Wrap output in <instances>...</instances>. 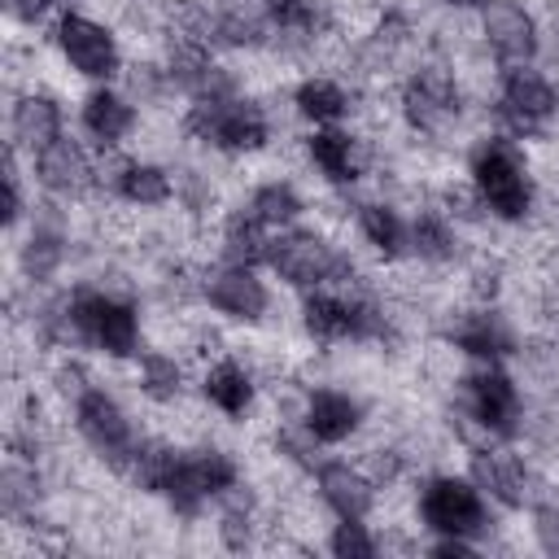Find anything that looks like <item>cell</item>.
Here are the masks:
<instances>
[{"label":"cell","instance_id":"obj_1","mask_svg":"<svg viewBox=\"0 0 559 559\" xmlns=\"http://www.w3.org/2000/svg\"><path fill=\"white\" fill-rule=\"evenodd\" d=\"M463 179L472 183L476 201L485 205L489 223L498 227H524L537 214V175L528 162L524 140L507 131H485L463 153Z\"/></svg>","mask_w":559,"mask_h":559},{"label":"cell","instance_id":"obj_2","mask_svg":"<svg viewBox=\"0 0 559 559\" xmlns=\"http://www.w3.org/2000/svg\"><path fill=\"white\" fill-rule=\"evenodd\" d=\"M450 428L467 450L489 441H515L524 432V393L507 362H463L454 376Z\"/></svg>","mask_w":559,"mask_h":559},{"label":"cell","instance_id":"obj_3","mask_svg":"<svg viewBox=\"0 0 559 559\" xmlns=\"http://www.w3.org/2000/svg\"><path fill=\"white\" fill-rule=\"evenodd\" d=\"M179 131L201 144L205 153H218L227 162H249L271 153L275 144V114L258 96H201L188 100L179 114Z\"/></svg>","mask_w":559,"mask_h":559},{"label":"cell","instance_id":"obj_4","mask_svg":"<svg viewBox=\"0 0 559 559\" xmlns=\"http://www.w3.org/2000/svg\"><path fill=\"white\" fill-rule=\"evenodd\" d=\"M66 319L74 349H87L105 362H131L144 349V314L135 297L105 284H74L66 293Z\"/></svg>","mask_w":559,"mask_h":559},{"label":"cell","instance_id":"obj_5","mask_svg":"<svg viewBox=\"0 0 559 559\" xmlns=\"http://www.w3.org/2000/svg\"><path fill=\"white\" fill-rule=\"evenodd\" d=\"M393 109H397V122L411 135H419V140L450 135L463 122V114H467V92H463L459 66L454 61H441V57H419L397 79Z\"/></svg>","mask_w":559,"mask_h":559},{"label":"cell","instance_id":"obj_6","mask_svg":"<svg viewBox=\"0 0 559 559\" xmlns=\"http://www.w3.org/2000/svg\"><path fill=\"white\" fill-rule=\"evenodd\" d=\"M493 511L498 507L480 493V485L467 472L437 467V472L419 476V485H415V520H419L424 537H467V542L489 546V533L498 524Z\"/></svg>","mask_w":559,"mask_h":559},{"label":"cell","instance_id":"obj_7","mask_svg":"<svg viewBox=\"0 0 559 559\" xmlns=\"http://www.w3.org/2000/svg\"><path fill=\"white\" fill-rule=\"evenodd\" d=\"M266 275L293 293H310V288H328V284H354L362 271L349 258V249L336 245L328 231L297 223V227H284L271 236Z\"/></svg>","mask_w":559,"mask_h":559},{"label":"cell","instance_id":"obj_8","mask_svg":"<svg viewBox=\"0 0 559 559\" xmlns=\"http://www.w3.org/2000/svg\"><path fill=\"white\" fill-rule=\"evenodd\" d=\"M245 480L240 472V459L210 441V437H197V441H183L179 445V459H175V472L162 489V502L170 507V515L179 520H201L205 511H214L236 485Z\"/></svg>","mask_w":559,"mask_h":559},{"label":"cell","instance_id":"obj_9","mask_svg":"<svg viewBox=\"0 0 559 559\" xmlns=\"http://www.w3.org/2000/svg\"><path fill=\"white\" fill-rule=\"evenodd\" d=\"M48 44L57 48L61 66L83 83H118L127 70L118 31L87 9H61L48 22Z\"/></svg>","mask_w":559,"mask_h":559},{"label":"cell","instance_id":"obj_10","mask_svg":"<svg viewBox=\"0 0 559 559\" xmlns=\"http://www.w3.org/2000/svg\"><path fill=\"white\" fill-rule=\"evenodd\" d=\"M493 131L515 140H542L559 122V83L537 61L498 70L493 83Z\"/></svg>","mask_w":559,"mask_h":559},{"label":"cell","instance_id":"obj_11","mask_svg":"<svg viewBox=\"0 0 559 559\" xmlns=\"http://www.w3.org/2000/svg\"><path fill=\"white\" fill-rule=\"evenodd\" d=\"M70 428H74V437L118 476L122 467H127V459L135 454V445H140V437H144V428L131 419V411L122 406V397L109 389V384H100V380H92L70 406Z\"/></svg>","mask_w":559,"mask_h":559},{"label":"cell","instance_id":"obj_12","mask_svg":"<svg viewBox=\"0 0 559 559\" xmlns=\"http://www.w3.org/2000/svg\"><path fill=\"white\" fill-rule=\"evenodd\" d=\"M197 297L214 310V319L236 328H262L275 310V288L262 275V266H240L218 258L197 271Z\"/></svg>","mask_w":559,"mask_h":559},{"label":"cell","instance_id":"obj_13","mask_svg":"<svg viewBox=\"0 0 559 559\" xmlns=\"http://www.w3.org/2000/svg\"><path fill=\"white\" fill-rule=\"evenodd\" d=\"M441 345L454 349L463 362H507L524 354L520 328L507 319V310L493 301H467L441 319Z\"/></svg>","mask_w":559,"mask_h":559},{"label":"cell","instance_id":"obj_14","mask_svg":"<svg viewBox=\"0 0 559 559\" xmlns=\"http://www.w3.org/2000/svg\"><path fill=\"white\" fill-rule=\"evenodd\" d=\"M301 157L306 166L319 175V183H328L332 192H345L358 188L362 179H371L376 170V148L371 140L349 127V122H332V127H306L301 135Z\"/></svg>","mask_w":559,"mask_h":559},{"label":"cell","instance_id":"obj_15","mask_svg":"<svg viewBox=\"0 0 559 559\" xmlns=\"http://www.w3.org/2000/svg\"><path fill=\"white\" fill-rule=\"evenodd\" d=\"M472 17H476L480 48L493 57L498 70H507V66H528V61L542 57L546 26H542V17L533 13V4H524V0H485Z\"/></svg>","mask_w":559,"mask_h":559},{"label":"cell","instance_id":"obj_16","mask_svg":"<svg viewBox=\"0 0 559 559\" xmlns=\"http://www.w3.org/2000/svg\"><path fill=\"white\" fill-rule=\"evenodd\" d=\"M467 476L507 515H524L537 498V476L528 459L515 450V441H489L480 450H467Z\"/></svg>","mask_w":559,"mask_h":559},{"label":"cell","instance_id":"obj_17","mask_svg":"<svg viewBox=\"0 0 559 559\" xmlns=\"http://www.w3.org/2000/svg\"><path fill=\"white\" fill-rule=\"evenodd\" d=\"M197 402L227 424H245L262 402V376H258L253 358L223 349L210 362H201L197 367Z\"/></svg>","mask_w":559,"mask_h":559},{"label":"cell","instance_id":"obj_18","mask_svg":"<svg viewBox=\"0 0 559 559\" xmlns=\"http://www.w3.org/2000/svg\"><path fill=\"white\" fill-rule=\"evenodd\" d=\"M31 162V188H39V197L48 201H83L96 192V148L83 135H61L48 148H39Z\"/></svg>","mask_w":559,"mask_h":559},{"label":"cell","instance_id":"obj_19","mask_svg":"<svg viewBox=\"0 0 559 559\" xmlns=\"http://www.w3.org/2000/svg\"><path fill=\"white\" fill-rule=\"evenodd\" d=\"M74 122H79V135L96 153H109V148H127L135 140L144 109L131 100V92L122 83H87V92L79 96Z\"/></svg>","mask_w":559,"mask_h":559},{"label":"cell","instance_id":"obj_20","mask_svg":"<svg viewBox=\"0 0 559 559\" xmlns=\"http://www.w3.org/2000/svg\"><path fill=\"white\" fill-rule=\"evenodd\" d=\"M288 415H297L323 450L358 441L362 428H367V402L354 389H341V384H306Z\"/></svg>","mask_w":559,"mask_h":559},{"label":"cell","instance_id":"obj_21","mask_svg":"<svg viewBox=\"0 0 559 559\" xmlns=\"http://www.w3.org/2000/svg\"><path fill=\"white\" fill-rule=\"evenodd\" d=\"M314 498L332 520H371L380 507V485L376 476L362 467V459H319V467L310 472Z\"/></svg>","mask_w":559,"mask_h":559},{"label":"cell","instance_id":"obj_22","mask_svg":"<svg viewBox=\"0 0 559 559\" xmlns=\"http://www.w3.org/2000/svg\"><path fill=\"white\" fill-rule=\"evenodd\" d=\"M349 223L376 262L384 266L411 262V214L393 197H354Z\"/></svg>","mask_w":559,"mask_h":559},{"label":"cell","instance_id":"obj_23","mask_svg":"<svg viewBox=\"0 0 559 559\" xmlns=\"http://www.w3.org/2000/svg\"><path fill=\"white\" fill-rule=\"evenodd\" d=\"M66 131H70L66 127V105H61L57 92H48L39 83H26V87L13 92V100H9V144L22 157H35L52 140H61Z\"/></svg>","mask_w":559,"mask_h":559},{"label":"cell","instance_id":"obj_24","mask_svg":"<svg viewBox=\"0 0 559 559\" xmlns=\"http://www.w3.org/2000/svg\"><path fill=\"white\" fill-rule=\"evenodd\" d=\"M127 367H131V389H135L148 406H157V411L183 406L188 393H197V371H192V362H188L179 349L144 345Z\"/></svg>","mask_w":559,"mask_h":559},{"label":"cell","instance_id":"obj_25","mask_svg":"<svg viewBox=\"0 0 559 559\" xmlns=\"http://www.w3.org/2000/svg\"><path fill=\"white\" fill-rule=\"evenodd\" d=\"M354 87L336 74H319V70H306L301 79H293L288 87V109L297 122L306 127H332V122H349L354 118Z\"/></svg>","mask_w":559,"mask_h":559},{"label":"cell","instance_id":"obj_26","mask_svg":"<svg viewBox=\"0 0 559 559\" xmlns=\"http://www.w3.org/2000/svg\"><path fill=\"white\" fill-rule=\"evenodd\" d=\"M463 258V223H454L437 201H419L411 210V262L428 271H445Z\"/></svg>","mask_w":559,"mask_h":559},{"label":"cell","instance_id":"obj_27","mask_svg":"<svg viewBox=\"0 0 559 559\" xmlns=\"http://www.w3.org/2000/svg\"><path fill=\"white\" fill-rule=\"evenodd\" d=\"M271 236H275V231H271L245 201L218 210V227H214L218 262H240V266H262V271H266Z\"/></svg>","mask_w":559,"mask_h":559},{"label":"cell","instance_id":"obj_28","mask_svg":"<svg viewBox=\"0 0 559 559\" xmlns=\"http://www.w3.org/2000/svg\"><path fill=\"white\" fill-rule=\"evenodd\" d=\"M245 205H249V210H253L271 231L297 227V223H306V214H310L306 192H301L288 175H266V179H258V183L249 188Z\"/></svg>","mask_w":559,"mask_h":559},{"label":"cell","instance_id":"obj_29","mask_svg":"<svg viewBox=\"0 0 559 559\" xmlns=\"http://www.w3.org/2000/svg\"><path fill=\"white\" fill-rule=\"evenodd\" d=\"M323 550L336 559H376L384 550V533L371 520H332L323 533Z\"/></svg>","mask_w":559,"mask_h":559},{"label":"cell","instance_id":"obj_30","mask_svg":"<svg viewBox=\"0 0 559 559\" xmlns=\"http://www.w3.org/2000/svg\"><path fill=\"white\" fill-rule=\"evenodd\" d=\"M26 183H31V170H22V153L9 144L4 148V231L9 236H17L35 210V188L26 192Z\"/></svg>","mask_w":559,"mask_h":559},{"label":"cell","instance_id":"obj_31","mask_svg":"<svg viewBox=\"0 0 559 559\" xmlns=\"http://www.w3.org/2000/svg\"><path fill=\"white\" fill-rule=\"evenodd\" d=\"M57 13H61V0H4L9 26H22V31H35V26L52 22Z\"/></svg>","mask_w":559,"mask_h":559},{"label":"cell","instance_id":"obj_32","mask_svg":"<svg viewBox=\"0 0 559 559\" xmlns=\"http://www.w3.org/2000/svg\"><path fill=\"white\" fill-rule=\"evenodd\" d=\"M424 555H445V559H476L485 546L480 542H467V537H428L419 542Z\"/></svg>","mask_w":559,"mask_h":559},{"label":"cell","instance_id":"obj_33","mask_svg":"<svg viewBox=\"0 0 559 559\" xmlns=\"http://www.w3.org/2000/svg\"><path fill=\"white\" fill-rule=\"evenodd\" d=\"M437 4H441L445 13H476L485 0H437Z\"/></svg>","mask_w":559,"mask_h":559},{"label":"cell","instance_id":"obj_34","mask_svg":"<svg viewBox=\"0 0 559 559\" xmlns=\"http://www.w3.org/2000/svg\"><path fill=\"white\" fill-rule=\"evenodd\" d=\"M550 223H555V231H559V201H555V210H550Z\"/></svg>","mask_w":559,"mask_h":559},{"label":"cell","instance_id":"obj_35","mask_svg":"<svg viewBox=\"0 0 559 559\" xmlns=\"http://www.w3.org/2000/svg\"><path fill=\"white\" fill-rule=\"evenodd\" d=\"M61 9H79V0H61Z\"/></svg>","mask_w":559,"mask_h":559}]
</instances>
